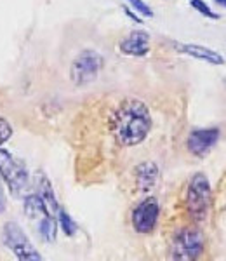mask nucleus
I'll return each mask as SVG.
<instances>
[{"label":"nucleus","instance_id":"nucleus-10","mask_svg":"<svg viewBox=\"0 0 226 261\" xmlns=\"http://www.w3.org/2000/svg\"><path fill=\"white\" fill-rule=\"evenodd\" d=\"M119 49L125 56H134V58L146 56L150 53V35L141 30L131 32L120 42Z\"/></svg>","mask_w":226,"mask_h":261},{"label":"nucleus","instance_id":"nucleus-8","mask_svg":"<svg viewBox=\"0 0 226 261\" xmlns=\"http://www.w3.org/2000/svg\"><path fill=\"white\" fill-rule=\"evenodd\" d=\"M217 140H219V129H196L188 136L186 146L190 150V153L196 155V157H204L207 151H211Z\"/></svg>","mask_w":226,"mask_h":261},{"label":"nucleus","instance_id":"nucleus-14","mask_svg":"<svg viewBox=\"0 0 226 261\" xmlns=\"http://www.w3.org/2000/svg\"><path fill=\"white\" fill-rule=\"evenodd\" d=\"M56 220H54V216L51 214V216H47L44 221L39 223V233L44 237V241L47 242H54L56 241Z\"/></svg>","mask_w":226,"mask_h":261},{"label":"nucleus","instance_id":"nucleus-18","mask_svg":"<svg viewBox=\"0 0 226 261\" xmlns=\"http://www.w3.org/2000/svg\"><path fill=\"white\" fill-rule=\"evenodd\" d=\"M11 136H12L11 124L6 119H2V117H0V146H2L7 140H9Z\"/></svg>","mask_w":226,"mask_h":261},{"label":"nucleus","instance_id":"nucleus-12","mask_svg":"<svg viewBox=\"0 0 226 261\" xmlns=\"http://www.w3.org/2000/svg\"><path fill=\"white\" fill-rule=\"evenodd\" d=\"M24 214L30 218L32 221H44L47 216H51L47 205L44 204V200L40 199L39 193H32V195L24 197ZM37 223V225H39Z\"/></svg>","mask_w":226,"mask_h":261},{"label":"nucleus","instance_id":"nucleus-4","mask_svg":"<svg viewBox=\"0 0 226 261\" xmlns=\"http://www.w3.org/2000/svg\"><path fill=\"white\" fill-rule=\"evenodd\" d=\"M2 241L12 251V254L18 258V261H44L18 223L9 221L4 225Z\"/></svg>","mask_w":226,"mask_h":261},{"label":"nucleus","instance_id":"nucleus-11","mask_svg":"<svg viewBox=\"0 0 226 261\" xmlns=\"http://www.w3.org/2000/svg\"><path fill=\"white\" fill-rule=\"evenodd\" d=\"M136 187L141 193L152 192L158 183V167L155 162H141L136 167Z\"/></svg>","mask_w":226,"mask_h":261},{"label":"nucleus","instance_id":"nucleus-5","mask_svg":"<svg viewBox=\"0 0 226 261\" xmlns=\"http://www.w3.org/2000/svg\"><path fill=\"white\" fill-rule=\"evenodd\" d=\"M103 56L98 50H82L70 66V79L75 86H86V84L94 82L103 68Z\"/></svg>","mask_w":226,"mask_h":261},{"label":"nucleus","instance_id":"nucleus-16","mask_svg":"<svg viewBox=\"0 0 226 261\" xmlns=\"http://www.w3.org/2000/svg\"><path fill=\"white\" fill-rule=\"evenodd\" d=\"M190 4H191V7H193L195 11H199L200 14L206 16V18H209V19H219V16H217L216 12L212 11L206 2H204V0H190Z\"/></svg>","mask_w":226,"mask_h":261},{"label":"nucleus","instance_id":"nucleus-9","mask_svg":"<svg viewBox=\"0 0 226 261\" xmlns=\"http://www.w3.org/2000/svg\"><path fill=\"white\" fill-rule=\"evenodd\" d=\"M174 49L181 54H186V56H191L195 60H200V61H206L209 65H214V66H219V65H224V58L221 56L217 50L211 49V47H206V45H199V44H181V42H174Z\"/></svg>","mask_w":226,"mask_h":261},{"label":"nucleus","instance_id":"nucleus-19","mask_svg":"<svg viewBox=\"0 0 226 261\" xmlns=\"http://www.w3.org/2000/svg\"><path fill=\"white\" fill-rule=\"evenodd\" d=\"M4 209H6V195H4L2 185H0V214L4 213Z\"/></svg>","mask_w":226,"mask_h":261},{"label":"nucleus","instance_id":"nucleus-17","mask_svg":"<svg viewBox=\"0 0 226 261\" xmlns=\"http://www.w3.org/2000/svg\"><path fill=\"white\" fill-rule=\"evenodd\" d=\"M127 2L131 4L134 11H137L139 14L146 16V18H152L153 16V11L150 9V6L146 2H143V0H127Z\"/></svg>","mask_w":226,"mask_h":261},{"label":"nucleus","instance_id":"nucleus-2","mask_svg":"<svg viewBox=\"0 0 226 261\" xmlns=\"http://www.w3.org/2000/svg\"><path fill=\"white\" fill-rule=\"evenodd\" d=\"M0 176L7 183V188L12 195L26 197L28 187H30L26 166L23 161L16 159L11 151L2 148H0Z\"/></svg>","mask_w":226,"mask_h":261},{"label":"nucleus","instance_id":"nucleus-20","mask_svg":"<svg viewBox=\"0 0 226 261\" xmlns=\"http://www.w3.org/2000/svg\"><path fill=\"white\" fill-rule=\"evenodd\" d=\"M125 14H127V16H129V18H132L134 21H136V23H143V21H141L139 18H137V16H136V14H134V12H131V11H129V9H125Z\"/></svg>","mask_w":226,"mask_h":261},{"label":"nucleus","instance_id":"nucleus-21","mask_svg":"<svg viewBox=\"0 0 226 261\" xmlns=\"http://www.w3.org/2000/svg\"><path fill=\"white\" fill-rule=\"evenodd\" d=\"M216 4H219V6L226 7V0H216Z\"/></svg>","mask_w":226,"mask_h":261},{"label":"nucleus","instance_id":"nucleus-1","mask_svg":"<svg viewBox=\"0 0 226 261\" xmlns=\"http://www.w3.org/2000/svg\"><path fill=\"white\" fill-rule=\"evenodd\" d=\"M152 113L139 99L127 98L115 108L110 129L111 134L122 146H136L146 140L152 130Z\"/></svg>","mask_w":226,"mask_h":261},{"label":"nucleus","instance_id":"nucleus-15","mask_svg":"<svg viewBox=\"0 0 226 261\" xmlns=\"http://www.w3.org/2000/svg\"><path fill=\"white\" fill-rule=\"evenodd\" d=\"M58 216H60V225H61V228H63V231H65L68 237H72V235L77 231V223H75L72 218L68 216L63 209H60L58 211Z\"/></svg>","mask_w":226,"mask_h":261},{"label":"nucleus","instance_id":"nucleus-6","mask_svg":"<svg viewBox=\"0 0 226 261\" xmlns=\"http://www.w3.org/2000/svg\"><path fill=\"white\" fill-rule=\"evenodd\" d=\"M204 251V237L196 228H185L174 237L173 261H196Z\"/></svg>","mask_w":226,"mask_h":261},{"label":"nucleus","instance_id":"nucleus-7","mask_svg":"<svg viewBox=\"0 0 226 261\" xmlns=\"http://www.w3.org/2000/svg\"><path fill=\"white\" fill-rule=\"evenodd\" d=\"M160 207L155 197H146L132 211V226L137 233H150L157 226Z\"/></svg>","mask_w":226,"mask_h":261},{"label":"nucleus","instance_id":"nucleus-3","mask_svg":"<svg viewBox=\"0 0 226 261\" xmlns=\"http://www.w3.org/2000/svg\"><path fill=\"white\" fill-rule=\"evenodd\" d=\"M211 205V185L206 174L196 172L186 190V209L195 221H204Z\"/></svg>","mask_w":226,"mask_h":261},{"label":"nucleus","instance_id":"nucleus-13","mask_svg":"<svg viewBox=\"0 0 226 261\" xmlns=\"http://www.w3.org/2000/svg\"><path fill=\"white\" fill-rule=\"evenodd\" d=\"M37 193H39L40 199L44 200V204L47 205V209L51 214L58 213L61 209L56 200V195H54L51 183H49V179L45 178L44 172H39V176H37Z\"/></svg>","mask_w":226,"mask_h":261}]
</instances>
